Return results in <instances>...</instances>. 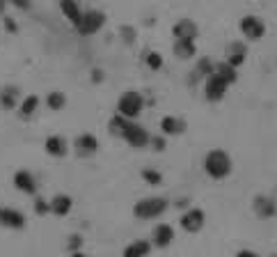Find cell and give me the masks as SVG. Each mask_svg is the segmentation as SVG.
<instances>
[{"label":"cell","instance_id":"6da1fadb","mask_svg":"<svg viewBox=\"0 0 277 257\" xmlns=\"http://www.w3.org/2000/svg\"><path fill=\"white\" fill-rule=\"evenodd\" d=\"M231 170H234V166H231V159L224 150H211L207 154V159H204V172L215 181L227 179L231 174Z\"/></svg>","mask_w":277,"mask_h":257},{"label":"cell","instance_id":"7a4b0ae2","mask_svg":"<svg viewBox=\"0 0 277 257\" xmlns=\"http://www.w3.org/2000/svg\"><path fill=\"white\" fill-rule=\"evenodd\" d=\"M165 209H167L165 197H144V200L136 202L133 216L140 218V221H151V218H158V216L165 214Z\"/></svg>","mask_w":277,"mask_h":257},{"label":"cell","instance_id":"3957f363","mask_svg":"<svg viewBox=\"0 0 277 257\" xmlns=\"http://www.w3.org/2000/svg\"><path fill=\"white\" fill-rule=\"evenodd\" d=\"M142 108H144V99H142L140 92L126 90L117 101V115L124 117V120H136L138 115L142 113Z\"/></svg>","mask_w":277,"mask_h":257},{"label":"cell","instance_id":"277c9868","mask_svg":"<svg viewBox=\"0 0 277 257\" xmlns=\"http://www.w3.org/2000/svg\"><path fill=\"white\" fill-rule=\"evenodd\" d=\"M119 136L124 138L131 147H136V150H144V147H149V140H151V136L147 133V129H144V126H140V124H136L133 120H126L124 122V126H122Z\"/></svg>","mask_w":277,"mask_h":257},{"label":"cell","instance_id":"5b68a950","mask_svg":"<svg viewBox=\"0 0 277 257\" xmlns=\"http://www.w3.org/2000/svg\"><path fill=\"white\" fill-rule=\"evenodd\" d=\"M241 35L248 39V42H259L261 37L266 35V23L261 21L259 16H254V14H248V16L241 18Z\"/></svg>","mask_w":277,"mask_h":257},{"label":"cell","instance_id":"8992f818","mask_svg":"<svg viewBox=\"0 0 277 257\" xmlns=\"http://www.w3.org/2000/svg\"><path fill=\"white\" fill-rule=\"evenodd\" d=\"M103 23H106L103 12H99V9H87V12H83V16H80L76 28H78V32H83V35H96V32L103 28Z\"/></svg>","mask_w":277,"mask_h":257},{"label":"cell","instance_id":"52a82bcc","mask_svg":"<svg viewBox=\"0 0 277 257\" xmlns=\"http://www.w3.org/2000/svg\"><path fill=\"white\" fill-rule=\"evenodd\" d=\"M73 150L80 156H94L99 152V140H96L94 133H80L73 140Z\"/></svg>","mask_w":277,"mask_h":257},{"label":"cell","instance_id":"ba28073f","mask_svg":"<svg viewBox=\"0 0 277 257\" xmlns=\"http://www.w3.org/2000/svg\"><path fill=\"white\" fill-rule=\"evenodd\" d=\"M14 188L25 195H32L37 193V177L30 170H16L14 172Z\"/></svg>","mask_w":277,"mask_h":257},{"label":"cell","instance_id":"9c48e42d","mask_svg":"<svg viewBox=\"0 0 277 257\" xmlns=\"http://www.w3.org/2000/svg\"><path fill=\"white\" fill-rule=\"evenodd\" d=\"M227 87H229V85L224 83V81H220L215 74H211V76L207 78V83H204V94H207L208 101H220L224 96V92H227Z\"/></svg>","mask_w":277,"mask_h":257},{"label":"cell","instance_id":"30bf717a","mask_svg":"<svg viewBox=\"0 0 277 257\" xmlns=\"http://www.w3.org/2000/svg\"><path fill=\"white\" fill-rule=\"evenodd\" d=\"M202 225H204V211L197 209V207L188 209L181 216V227L186 232H200Z\"/></svg>","mask_w":277,"mask_h":257},{"label":"cell","instance_id":"8fae6325","mask_svg":"<svg viewBox=\"0 0 277 257\" xmlns=\"http://www.w3.org/2000/svg\"><path fill=\"white\" fill-rule=\"evenodd\" d=\"M44 150H46L48 156H53V159H62V156L69 154V143L62 136H48L46 143H44Z\"/></svg>","mask_w":277,"mask_h":257},{"label":"cell","instance_id":"7c38bea8","mask_svg":"<svg viewBox=\"0 0 277 257\" xmlns=\"http://www.w3.org/2000/svg\"><path fill=\"white\" fill-rule=\"evenodd\" d=\"M183 131H186V120H181L177 115H165L160 120V133H165V136H181Z\"/></svg>","mask_w":277,"mask_h":257},{"label":"cell","instance_id":"4fadbf2b","mask_svg":"<svg viewBox=\"0 0 277 257\" xmlns=\"http://www.w3.org/2000/svg\"><path fill=\"white\" fill-rule=\"evenodd\" d=\"M151 239H153V246H158V248H165V246H170L172 239H174V230H172L170 223H158V225L153 227Z\"/></svg>","mask_w":277,"mask_h":257},{"label":"cell","instance_id":"5bb4252c","mask_svg":"<svg viewBox=\"0 0 277 257\" xmlns=\"http://www.w3.org/2000/svg\"><path fill=\"white\" fill-rule=\"evenodd\" d=\"M71 204H73L71 195L58 193V195H53L51 200H48V211H51V214H55V216H67L71 211Z\"/></svg>","mask_w":277,"mask_h":257},{"label":"cell","instance_id":"9a60e30c","mask_svg":"<svg viewBox=\"0 0 277 257\" xmlns=\"http://www.w3.org/2000/svg\"><path fill=\"white\" fill-rule=\"evenodd\" d=\"M245 55H248V48H245V44L243 42H231L229 46H227V60L224 62H229L231 67H238L245 62Z\"/></svg>","mask_w":277,"mask_h":257},{"label":"cell","instance_id":"2e32d148","mask_svg":"<svg viewBox=\"0 0 277 257\" xmlns=\"http://www.w3.org/2000/svg\"><path fill=\"white\" fill-rule=\"evenodd\" d=\"M0 225H7V227H23L25 225V218L21 211L16 209H7V207H0Z\"/></svg>","mask_w":277,"mask_h":257},{"label":"cell","instance_id":"e0dca14e","mask_svg":"<svg viewBox=\"0 0 277 257\" xmlns=\"http://www.w3.org/2000/svg\"><path fill=\"white\" fill-rule=\"evenodd\" d=\"M197 37V25L190 21V18H181L177 25H174V39H193Z\"/></svg>","mask_w":277,"mask_h":257},{"label":"cell","instance_id":"ac0fdd59","mask_svg":"<svg viewBox=\"0 0 277 257\" xmlns=\"http://www.w3.org/2000/svg\"><path fill=\"white\" fill-rule=\"evenodd\" d=\"M60 9H62V14H65L73 25H78V21L83 16V9L78 7L76 0H60Z\"/></svg>","mask_w":277,"mask_h":257},{"label":"cell","instance_id":"d6986e66","mask_svg":"<svg viewBox=\"0 0 277 257\" xmlns=\"http://www.w3.org/2000/svg\"><path fill=\"white\" fill-rule=\"evenodd\" d=\"M213 74L220 78V81H224L227 85L236 83V67H231L229 62H218V65H213Z\"/></svg>","mask_w":277,"mask_h":257},{"label":"cell","instance_id":"ffe728a7","mask_svg":"<svg viewBox=\"0 0 277 257\" xmlns=\"http://www.w3.org/2000/svg\"><path fill=\"white\" fill-rule=\"evenodd\" d=\"M37 108H39V96L28 94L23 101L18 103V113H21V117H32L37 113Z\"/></svg>","mask_w":277,"mask_h":257},{"label":"cell","instance_id":"44dd1931","mask_svg":"<svg viewBox=\"0 0 277 257\" xmlns=\"http://www.w3.org/2000/svg\"><path fill=\"white\" fill-rule=\"evenodd\" d=\"M149 241H144V239H140V241H133V244H129L124 248V257H147V253H149Z\"/></svg>","mask_w":277,"mask_h":257},{"label":"cell","instance_id":"7402d4cb","mask_svg":"<svg viewBox=\"0 0 277 257\" xmlns=\"http://www.w3.org/2000/svg\"><path fill=\"white\" fill-rule=\"evenodd\" d=\"M174 55L177 58H183V60H188L195 55V42L193 39H177L174 42Z\"/></svg>","mask_w":277,"mask_h":257},{"label":"cell","instance_id":"603a6c76","mask_svg":"<svg viewBox=\"0 0 277 257\" xmlns=\"http://www.w3.org/2000/svg\"><path fill=\"white\" fill-rule=\"evenodd\" d=\"M16 99H18V90L16 87H5L0 92V106L5 110H14L16 108Z\"/></svg>","mask_w":277,"mask_h":257},{"label":"cell","instance_id":"cb8c5ba5","mask_svg":"<svg viewBox=\"0 0 277 257\" xmlns=\"http://www.w3.org/2000/svg\"><path fill=\"white\" fill-rule=\"evenodd\" d=\"M65 103H67V96L62 94L60 90L48 92V96H46V106L51 108V110H62V108H65Z\"/></svg>","mask_w":277,"mask_h":257},{"label":"cell","instance_id":"d4e9b609","mask_svg":"<svg viewBox=\"0 0 277 257\" xmlns=\"http://www.w3.org/2000/svg\"><path fill=\"white\" fill-rule=\"evenodd\" d=\"M140 177L144 179V184H149V186H160L163 184V174L158 172V170H153V168H144L140 172Z\"/></svg>","mask_w":277,"mask_h":257},{"label":"cell","instance_id":"484cf974","mask_svg":"<svg viewBox=\"0 0 277 257\" xmlns=\"http://www.w3.org/2000/svg\"><path fill=\"white\" fill-rule=\"evenodd\" d=\"M144 62H147V67L149 69H153V72H158L160 67H163V55L160 53H156V51H151V53L144 58Z\"/></svg>","mask_w":277,"mask_h":257},{"label":"cell","instance_id":"4316f807","mask_svg":"<svg viewBox=\"0 0 277 257\" xmlns=\"http://www.w3.org/2000/svg\"><path fill=\"white\" fill-rule=\"evenodd\" d=\"M149 147H153V150H165V138H163V140H160V138H153L151 136V140H149Z\"/></svg>","mask_w":277,"mask_h":257},{"label":"cell","instance_id":"83f0119b","mask_svg":"<svg viewBox=\"0 0 277 257\" xmlns=\"http://www.w3.org/2000/svg\"><path fill=\"white\" fill-rule=\"evenodd\" d=\"M9 2H14V5H16V7H21V9H28V7H30V2H28V0H9Z\"/></svg>","mask_w":277,"mask_h":257},{"label":"cell","instance_id":"f1b7e54d","mask_svg":"<svg viewBox=\"0 0 277 257\" xmlns=\"http://www.w3.org/2000/svg\"><path fill=\"white\" fill-rule=\"evenodd\" d=\"M236 257H259V255H257V253H250V251H241Z\"/></svg>","mask_w":277,"mask_h":257},{"label":"cell","instance_id":"f546056e","mask_svg":"<svg viewBox=\"0 0 277 257\" xmlns=\"http://www.w3.org/2000/svg\"><path fill=\"white\" fill-rule=\"evenodd\" d=\"M71 257H87V255H83V253H73Z\"/></svg>","mask_w":277,"mask_h":257},{"label":"cell","instance_id":"4dcf8cb0","mask_svg":"<svg viewBox=\"0 0 277 257\" xmlns=\"http://www.w3.org/2000/svg\"><path fill=\"white\" fill-rule=\"evenodd\" d=\"M2 9H5V0H0V12H2Z\"/></svg>","mask_w":277,"mask_h":257}]
</instances>
